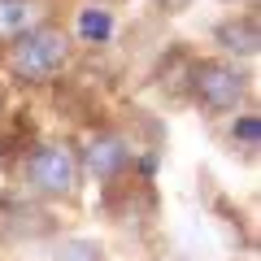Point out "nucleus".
I'll return each mask as SVG.
<instances>
[{
  "label": "nucleus",
  "instance_id": "obj_1",
  "mask_svg": "<svg viewBox=\"0 0 261 261\" xmlns=\"http://www.w3.org/2000/svg\"><path fill=\"white\" fill-rule=\"evenodd\" d=\"M74 39L70 31L61 27L57 18H44L35 27L18 31V35L0 39V74L9 79L13 87H53L70 74V65H74Z\"/></svg>",
  "mask_w": 261,
  "mask_h": 261
},
{
  "label": "nucleus",
  "instance_id": "obj_2",
  "mask_svg": "<svg viewBox=\"0 0 261 261\" xmlns=\"http://www.w3.org/2000/svg\"><path fill=\"white\" fill-rule=\"evenodd\" d=\"M18 183L27 196L48 205H70L83 192V166H79L74 140H39L18 152Z\"/></svg>",
  "mask_w": 261,
  "mask_h": 261
},
{
  "label": "nucleus",
  "instance_id": "obj_3",
  "mask_svg": "<svg viewBox=\"0 0 261 261\" xmlns=\"http://www.w3.org/2000/svg\"><path fill=\"white\" fill-rule=\"evenodd\" d=\"M252 83L231 57H200L187 65V100H196V109L205 118H231L244 109Z\"/></svg>",
  "mask_w": 261,
  "mask_h": 261
},
{
  "label": "nucleus",
  "instance_id": "obj_4",
  "mask_svg": "<svg viewBox=\"0 0 261 261\" xmlns=\"http://www.w3.org/2000/svg\"><path fill=\"white\" fill-rule=\"evenodd\" d=\"M79 166H83V178H96L100 187L118 183V178L135 174V144L122 135L118 126H92V135L79 148Z\"/></svg>",
  "mask_w": 261,
  "mask_h": 261
},
{
  "label": "nucleus",
  "instance_id": "obj_5",
  "mask_svg": "<svg viewBox=\"0 0 261 261\" xmlns=\"http://www.w3.org/2000/svg\"><path fill=\"white\" fill-rule=\"evenodd\" d=\"M214 44L222 48V57H231V61H248V57H257V48H261V18H257V5L235 9L231 18L218 22V27H214Z\"/></svg>",
  "mask_w": 261,
  "mask_h": 261
},
{
  "label": "nucleus",
  "instance_id": "obj_6",
  "mask_svg": "<svg viewBox=\"0 0 261 261\" xmlns=\"http://www.w3.org/2000/svg\"><path fill=\"white\" fill-rule=\"evenodd\" d=\"M113 27H118V18H113V5L109 0H83L74 9V22H70V39L74 44H87V48H100L113 39Z\"/></svg>",
  "mask_w": 261,
  "mask_h": 261
},
{
  "label": "nucleus",
  "instance_id": "obj_7",
  "mask_svg": "<svg viewBox=\"0 0 261 261\" xmlns=\"http://www.w3.org/2000/svg\"><path fill=\"white\" fill-rule=\"evenodd\" d=\"M48 18V0H0V39Z\"/></svg>",
  "mask_w": 261,
  "mask_h": 261
},
{
  "label": "nucleus",
  "instance_id": "obj_8",
  "mask_svg": "<svg viewBox=\"0 0 261 261\" xmlns=\"http://www.w3.org/2000/svg\"><path fill=\"white\" fill-rule=\"evenodd\" d=\"M231 144H240L244 152H252L261 144V118L257 113H231Z\"/></svg>",
  "mask_w": 261,
  "mask_h": 261
},
{
  "label": "nucleus",
  "instance_id": "obj_9",
  "mask_svg": "<svg viewBox=\"0 0 261 261\" xmlns=\"http://www.w3.org/2000/svg\"><path fill=\"white\" fill-rule=\"evenodd\" d=\"M57 261H105V248L96 240H61Z\"/></svg>",
  "mask_w": 261,
  "mask_h": 261
},
{
  "label": "nucleus",
  "instance_id": "obj_10",
  "mask_svg": "<svg viewBox=\"0 0 261 261\" xmlns=\"http://www.w3.org/2000/svg\"><path fill=\"white\" fill-rule=\"evenodd\" d=\"M157 5H161V9H166V13H183L187 5H192V0H157Z\"/></svg>",
  "mask_w": 261,
  "mask_h": 261
},
{
  "label": "nucleus",
  "instance_id": "obj_11",
  "mask_svg": "<svg viewBox=\"0 0 261 261\" xmlns=\"http://www.w3.org/2000/svg\"><path fill=\"white\" fill-rule=\"evenodd\" d=\"M226 5H235V9H248V5H257V0H226Z\"/></svg>",
  "mask_w": 261,
  "mask_h": 261
},
{
  "label": "nucleus",
  "instance_id": "obj_12",
  "mask_svg": "<svg viewBox=\"0 0 261 261\" xmlns=\"http://www.w3.org/2000/svg\"><path fill=\"white\" fill-rule=\"evenodd\" d=\"M0 118H5V87H0Z\"/></svg>",
  "mask_w": 261,
  "mask_h": 261
}]
</instances>
